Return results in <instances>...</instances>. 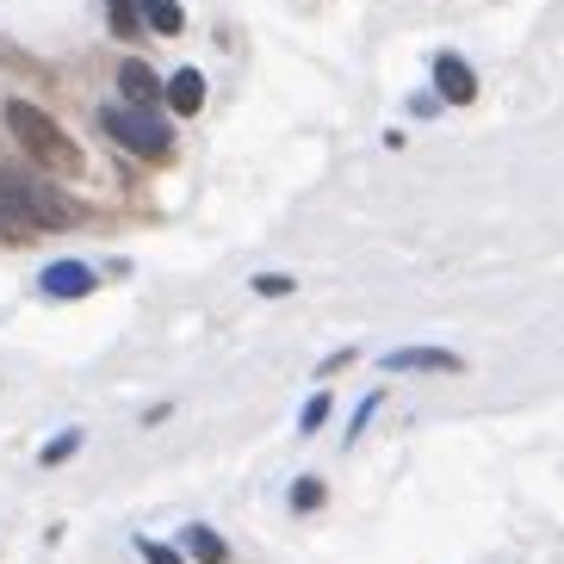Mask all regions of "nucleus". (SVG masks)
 I'll list each match as a JSON object with an SVG mask.
<instances>
[{
  "mask_svg": "<svg viewBox=\"0 0 564 564\" xmlns=\"http://www.w3.org/2000/svg\"><path fill=\"white\" fill-rule=\"evenodd\" d=\"M82 205L63 199L51 181H37V174H0V236L7 242H37L44 230H68V224H82Z\"/></svg>",
  "mask_w": 564,
  "mask_h": 564,
  "instance_id": "f257e3e1",
  "label": "nucleus"
},
{
  "mask_svg": "<svg viewBox=\"0 0 564 564\" xmlns=\"http://www.w3.org/2000/svg\"><path fill=\"white\" fill-rule=\"evenodd\" d=\"M7 131L25 143V155H32L44 174H82V167H87V155L68 143V131L56 124L51 112H37L32 100H13V106H7Z\"/></svg>",
  "mask_w": 564,
  "mask_h": 564,
  "instance_id": "f03ea898",
  "label": "nucleus"
},
{
  "mask_svg": "<svg viewBox=\"0 0 564 564\" xmlns=\"http://www.w3.org/2000/svg\"><path fill=\"white\" fill-rule=\"evenodd\" d=\"M100 124H106V137H112L118 150L143 155V162H167V150H174L167 124L150 112V106H100Z\"/></svg>",
  "mask_w": 564,
  "mask_h": 564,
  "instance_id": "7ed1b4c3",
  "label": "nucleus"
},
{
  "mask_svg": "<svg viewBox=\"0 0 564 564\" xmlns=\"http://www.w3.org/2000/svg\"><path fill=\"white\" fill-rule=\"evenodd\" d=\"M94 267L87 261H51L44 267V280H37V292H44V299H87V292H94Z\"/></svg>",
  "mask_w": 564,
  "mask_h": 564,
  "instance_id": "20e7f679",
  "label": "nucleus"
},
{
  "mask_svg": "<svg viewBox=\"0 0 564 564\" xmlns=\"http://www.w3.org/2000/svg\"><path fill=\"white\" fill-rule=\"evenodd\" d=\"M384 372H459V354H447V348H398V354H384Z\"/></svg>",
  "mask_w": 564,
  "mask_h": 564,
  "instance_id": "39448f33",
  "label": "nucleus"
},
{
  "mask_svg": "<svg viewBox=\"0 0 564 564\" xmlns=\"http://www.w3.org/2000/svg\"><path fill=\"white\" fill-rule=\"evenodd\" d=\"M434 82H441V94H447L453 106H471V100H478V75H471L459 56H434Z\"/></svg>",
  "mask_w": 564,
  "mask_h": 564,
  "instance_id": "423d86ee",
  "label": "nucleus"
},
{
  "mask_svg": "<svg viewBox=\"0 0 564 564\" xmlns=\"http://www.w3.org/2000/svg\"><path fill=\"white\" fill-rule=\"evenodd\" d=\"M181 552L199 564H230V546H224V533L205 528V521H193V528H181Z\"/></svg>",
  "mask_w": 564,
  "mask_h": 564,
  "instance_id": "0eeeda50",
  "label": "nucleus"
},
{
  "mask_svg": "<svg viewBox=\"0 0 564 564\" xmlns=\"http://www.w3.org/2000/svg\"><path fill=\"white\" fill-rule=\"evenodd\" d=\"M167 106H174V112H199L205 106V75L199 68H181V75H174V82H167Z\"/></svg>",
  "mask_w": 564,
  "mask_h": 564,
  "instance_id": "6e6552de",
  "label": "nucleus"
},
{
  "mask_svg": "<svg viewBox=\"0 0 564 564\" xmlns=\"http://www.w3.org/2000/svg\"><path fill=\"white\" fill-rule=\"evenodd\" d=\"M118 87L131 94V106H150L155 94H162V82H155V68H150V63H137V56H131L124 68H118Z\"/></svg>",
  "mask_w": 564,
  "mask_h": 564,
  "instance_id": "1a4fd4ad",
  "label": "nucleus"
},
{
  "mask_svg": "<svg viewBox=\"0 0 564 564\" xmlns=\"http://www.w3.org/2000/svg\"><path fill=\"white\" fill-rule=\"evenodd\" d=\"M137 19H150V25H155V32H162V37H174V32H181V25H186V19H181V7H174V0H137Z\"/></svg>",
  "mask_w": 564,
  "mask_h": 564,
  "instance_id": "9d476101",
  "label": "nucleus"
},
{
  "mask_svg": "<svg viewBox=\"0 0 564 564\" xmlns=\"http://www.w3.org/2000/svg\"><path fill=\"white\" fill-rule=\"evenodd\" d=\"M323 422H329V391H316V398L304 403V415H299V434H316Z\"/></svg>",
  "mask_w": 564,
  "mask_h": 564,
  "instance_id": "9b49d317",
  "label": "nucleus"
},
{
  "mask_svg": "<svg viewBox=\"0 0 564 564\" xmlns=\"http://www.w3.org/2000/svg\"><path fill=\"white\" fill-rule=\"evenodd\" d=\"M292 509H323V478H299V484H292Z\"/></svg>",
  "mask_w": 564,
  "mask_h": 564,
  "instance_id": "f8f14e48",
  "label": "nucleus"
},
{
  "mask_svg": "<svg viewBox=\"0 0 564 564\" xmlns=\"http://www.w3.org/2000/svg\"><path fill=\"white\" fill-rule=\"evenodd\" d=\"M75 447H82V429H68V434H56L51 447H44V465H63L68 453H75Z\"/></svg>",
  "mask_w": 564,
  "mask_h": 564,
  "instance_id": "ddd939ff",
  "label": "nucleus"
},
{
  "mask_svg": "<svg viewBox=\"0 0 564 564\" xmlns=\"http://www.w3.org/2000/svg\"><path fill=\"white\" fill-rule=\"evenodd\" d=\"M137 552H143V564H186L174 546H162V540H137Z\"/></svg>",
  "mask_w": 564,
  "mask_h": 564,
  "instance_id": "4468645a",
  "label": "nucleus"
},
{
  "mask_svg": "<svg viewBox=\"0 0 564 564\" xmlns=\"http://www.w3.org/2000/svg\"><path fill=\"white\" fill-rule=\"evenodd\" d=\"M112 32H118V37L137 32V0H112Z\"/></svg>",
  "mask_w": 564,
  "mask_h": 564,
  "instance_id": "2eb2a0df",
  "label": "nucleus"
},
{
  "mask_svg": "<svg viewBox=\"0 0 564 564\" xmlns=\"http://www.w3.org/2000/svg\"><path fill=\"white\" fill-rule=\"evenodd\" d=\"M254 292H261V299H285V292H292V280H285V273H261V280H254Z\"/></svg>",
  "mask_w": 564,
  "mask_h": 564,
  "instance_id": "dca6fc26",
  "label": "nucleus"
}]
</instances>
